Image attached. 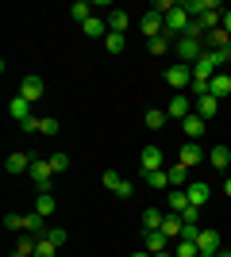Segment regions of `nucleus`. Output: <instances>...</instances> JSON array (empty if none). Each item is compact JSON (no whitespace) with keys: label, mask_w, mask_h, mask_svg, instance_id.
Returning <instances> with one entry per match:
<instances>
[{"label":"nucleus","mask_w":231,"mask_h":257,"mask_svg":"<svg viewBox=\"0 0 231 257\" xmlns=\"http://www.w3.org/2000/svg\"><path fill=\"white\" fill-rule=\"evenodd\" d=\"M200 257H220V253H200Z\"/></svg>","instance_id":"nucleus-48"},{"label":"nucleus","mask_w":231,"mask_h":257,"mask_svg":"<svg viewBox=\"0 0 231 257\" xmlns=\"http://www.w3.org/2000/svg\"><path fill=\"white\" fill-rule=\"evenodd\" d=\"M46 238H50L54 246H66V242H69V230H66V226H50V230H46Z\"/></svg>","instance_id":"nucleus-34"},{"label":"nucleus","mask_w":231,"mask_h":257,"mask_svg":"<svg viewBox=\"0 0 231 257\" xmlns=\"http://www.w3.org/2000/svg\"><path fill=\"white\" fill-rule=\"evenodd\" d=\"M166 242H170V238H166L162 230H146V253H166Z\"/></svg>","instance_id":"nucleus-21"},{"label":"nucleus","mask_w":231,"mask_h":257,"mask_svg":"<svg viewBox=\"0 0 231 257\" xmlns=\"http://www.w3.org/2000/svg\"><path fill=\"white\" fill-rule=\"evenodd\" d=\"M181 215H174V211H166V223H162V234L166 238H181Z\"/></svg>","instance_id":"nucleus-22"},{"label":"nucleus","mask_w":231,"mask_h":257,"mask_svg":"<svg viewBox=\"0 0 231 257\" xmlns=\"http://www.w3.org/2000/svg\"><path fill=\"white\" fill-rule=\"evenodd\" d=\"M100 181H104V188H108V192H116V188H120V184H123V177H120V173H116V169H108V173H104V177H100Z\"/></svg>","instance_id":"nucleus-36"},{"label":"nucleus","mask_w":231,"mask_h":257,"mask_svg":"<svg viewBox=\"0 0 231 257\" xmlns=\"http://www.w3.org/2000/svg\"><path fill=\"white\" fill-rule=\"evenodd\" d=\"M223 31L231 35V12H223Z\"/></svg>","instance_id":"nucleus-43"},{"label":"nucleus","mask_w":231,"mask_h":257,"mask_svg":"<svg viewBox=\"0 0 231 257\" xmlns=\"http://www.w3.org/2000/svg\"><path fill=\"white\" fill-rule=\"evenodd\" d=\"M166 81H170V88H177V92H181L185 85H193V65H185V62L170 65V69H166Z\"/></svg>","instance_id":"nucleus-4"},{"label":"nucleus","mask_w":231,"mask_h":257,"mask_svg":"<svg viewBox=\"0 0 231 257\" xmlns=\"http://www.w3.org/2000/svg\"><path fill=\"white\" fill-rule=\"evenodd\" d=\"M46 219L39 211H31V215H23V234H31V238H46Z\"/></svg>","instance_id":"nucleus-8"},{"label":"nucleus","mask_w":231,"mask_h":257,"mask_svg":"<svg viewBox=\"0 0 231 257\" xmlns=\"http://www.w3.org/2000/svg\"><path fill=\"white\" fill-rule=\"evenodd\" d=\"M208 161H212V169L231 173V150H227V146H212V150H208Z\"/></svg>","instance_id":"nucleus-14"},{"label":"nucleus","mask_w":231,"mask_h":257,"mask_svg":"<svg viewBox=\"0 0 231 257\" xmlns=\"http://www.w3.org/2000/svg\"><path fill=\"white\" fill-rule=\"evenodd\" d=\"M223 192H227V196H231V177H227V181H223Z\"/></svg>","instance_id":"nucleus-44"},{"label":"nucleus","mask_w":231,"mask_h":257,"mask_svg":"<svg viewBox=\"0 0 231 257\" xmlns=\"http://www.w3.org/2000/svg\"><path fill=\"white\" fill-rule=\"evenodd\" d=\"M116 196H120V200H131V196H135V184H131V181H123L120 188H116Z\"/></svg>","instance_id":"nucleus-41"},{"label":"nucleus","mask_w":231,"mask_h":257,"mask_svg":"<svg viewBox=\"0 0 231 257\" xmlns=\"http://www.w3.org/2000/svg\"><path fill=\"white\" fill-rule=\"evenodd\" d=\"M189 23H193L189 8H185V4H177V8L166 16V35H170V39H181V35L189 31Z\"/></svg>","instance_id":"nucleus-1"},{"label":"nucleus","mask_w":231,"mask_h":257,"mask_svg":"<svg viewBox=\"0 0 231 257\" xmlns=\"http://www.w3.org/2000/svg\"><path fill=\"white\" fill-rule=\"evenodd\" d=\"M162 223H166L162 207H146V211H143V234H146V230H162Z\"/></svg>","instance_id":"nucleus-18"},{"label":"nucleus","mask_w":231,"mask_h":257,"mask_svg":"<svg viewBox=\"0 0 231 257\" xmlns=\"http://www.w3.org/2000/svg\"><path fill=\"white\" fill-rule=\"evenodd\" d=\"M174 257H200V249H197V242H181V238H177Z\"/></svg>","instance_id":"nucleus-33"},{"label":"nucleus","mask_w":231,"mask_h":257,"mask_svg":"<svg viewBox=\"0 0 231 257\" xmlns=\"http://www.w3.org/2000/svg\"><path fill=\"white\" fill-rule=\"evenodd\" d=\"M35 211L43 215V219H46V215H54V196H50V192H43L39 200H35Z\"/></svg>","instance_id":"nucleus-30"},{"label":"nucleus","mask_w":231,"mask_h":257,"mask_svg":"<svg viewBox=\"0 0 231 257\" xmlns=\"http://www.w3.org/2000/svg\"><path fill=\"white\" fill-rule=\"evenodd\" d=\"M166 173H170V188H181V184L189 181V169H185V165H174V169H166Z\"/></svg>","instance_id":"nucleus-31"},{"label":"nucleus","mask_w":231,"mask_h":257,"mask_svg":"<svg viewBox=\"0 0 231 257\" xmlns=\"http://www.w3.org/2000/svg\"><path fill=\"white\" fill-rule=\"evenodd\" d=\"M139 31L146 35V43H150V39H158V35L166 31V16H158V12H143V20H139Z\"/></svg>","instance_id":"nucleus-3"},{"label":"nucleus","mask_w":231,"mask_h":257,"mask_svg":"<svg viewBox=\"0 0 231 257\" xmlns=\"http://www.w3.org/2000/svg\"><path fill=\"white\" fill-rule=\"evenodd\" d=\"M46 161H50V169H54V173H66L69 169V154H54V158H46Z\"/></svg>","instance_id":"nucleus-37"},{"label":"nucleus","mask_w":231,"mask_h":257,"mask_svg":"<svg viewBox=\"0 0 231 257\" xmlns=\"http://www.w3.org/2000/svg\"><path fill=\"white\" fill-rule=\"evenodd\" d=\"M181 223H185V226H200V207L189 204L185 211H181Z\"/></svg>","instance_id":"nucleus-35"},{"label":"nucleus","mask_w":231,"mask_h":257,"mask_svg":"<svg viewBox=\"0 0 231 257\" xmlns=\"http://www.w3.org/2000/svg\"><path fill=\"white\" fill-rule=\"evenodd\" d=\"M31 181L39 184V192H50V181H54V169H50V161H43V158H35L31 161Z\"/></svg>","instance_id":"nucleus-2"},{"label":"nucleus","mask_w":231,"mask_h":257,"mask_svg":"<svg viewBox=\"0 0 231 257\" xmlns=\"http://www.w3.org/2000/svg\"><path fill=\"white\" fill-rule=\"evenodd\" d=\"M200 161H204V150H200L197 142H185V146H181V154H177V165L193 169V165H200Z\"/></svg>","instance_id":"nucleus-9"},{"label":"nucleus","mask_w":231,"mask_h":257,"mask_svg":"<svg viewBox=\"0 0 231 257\" xmlns=\"http://www.w3.org/2000/svg\"><path fill=\"white\" fill-rule=\"evenodd\" d=\"M81 31H85L89 39H100V43H104V39H108V20H104V16H93L89 23H81Z\"/></svg>","instance_id":"nucleus-12"},{"label":"nucleus","mask_w":231,"mask_h":257,"mask_svg":"<svg viewBox=\"0 0 231 257\" xmlns=\"http://www.w3.org/2000/svg\"><path fill=\"white\" fill-rule=\"evenodd\" d=\"M139 165H143V173L162 169V146H143V154H139Z\"/></svg>","instance_id":"nucleus-10"},{"label":"nucleus","mask_w":231,"mask_h":257,"mask_svg":"<svg viewBox=\"0 0 231 257\" xmlns=\"http://www.w3.org/2000/svg\"><path fill=\"white\" fill-rule=\"evenodd\" d=\"M123 46H127V39H123L120 31H108V39H104V50H108V54H123Z\"/></svg>","instance_id":"nucleus-26"},{"label":"nucleus","mask_w":231,"mask_h":257,"mask_svg":"<svg viewBox=\"0 0 231 257\" xmlns=\"http://www.w3.org/2000/svg\"><path fill=\"white\" fill-rule=\"evenodd\" d=\"M4 226L8 230H23V215H4Z\"/></svg>","instance_id":"nucleus-39"},{"label":"nucleus","mask_w":231,"mask_h":257,"mask_svg":"<svg viewBox=\"0 0 231 257\" xmlns=\"http://www.w3.org/2000/svg\"><path fill=\"white\" fill-rule=\"evenodd\" d=\"M170 46H174V39H170V35H158V39H150V43H146V50H150V54H166V50H170Z\"/></svg>","instance_id":"nucleus-28"},{"label":"nucleus","mask_w":231,"mask_h":257,"mask_svg":"<svg viewBox=\"0 0 231 257\" xmlns=\"http://www.w3.org/2000/svg\"><path fill=\"white\" fill-rule=\"evenodd\" d=\"M146 184H150V188H158V192H166V188H170V173H166V169L146 173Z\"/></svg>","instance_id":"nucleus-25"},{"label":"nucleus","mask_w":231,"mask_h":257,"mask_svg":"<svg viewBox=\"0 0 231 257\" xmlns=\"http://www.w3.org/2000/svg\"><path fill=\"white\" fill-rule=\"evenodd\" d=\"M54 253H58V246L50 238H39V242H35V257H54Z\"/></svg>","instance_id":"nucleus-32"},{"label":"nucleus","mask_w":231,"mask_h":257,"mask_svg":"<svg viewBox=\"0 0 231 257\" xmlns=\"http://www.w3.org/2000/svg\"><path fill=\"white\" fill-rule=\"evenodd\" d=\"M197 249L200 253H220V230H200L197 234Z\"/></svg>","instance_id":"nucleus-13"},{"label":"nucleus","mask_w":231,"mask_h":257,"mask_svg":"<svg viewBox=\"0 0 231 257\" xmlns=\"http://www.w3.org/2000/svg\"><path fill=\"white\" fill-rule=\"evenodd\" d=\"M166 207H170L174 215H181V211L189 207V196L181 192V188H170V196H166Z\"/></svg>","instance_id":"nucleus-19"},{"label":"nucleus","mask_w":231,"mask_h":257,"mask_svg":"<svg viewBox=\"0 0 231 257\" xmlns=\"http://www.w3.org/2000/svg\"><path fill=\"white\" fill-rule=\"evenodd\" d=\"M208 92H212L216 100H227V96H231V77H227V73H216V77L208 81Z\"/></svg>","instance_id":"nucleus-16"},{"label":"nucleus","mask_w":231,"mask_h":257,"mask_svg":"<svg viewBox=\"0 0 231 257\" xmlns=\"http://www.w3.org/2000/svg\"><path fill=\"white\" fill-rule=\"evenodd\" d=\"M220 257H231V249H220Z\"/></svg>","instance_id":"nucleus-47"},{"label":"nucleus","mask_w":231,"mask_h":257,"mask_svg":"<svg viewBox=\"0 0 231 257\" xmlns=\"http://www.w3.org/2000/svg\"><path fill=\"white\" fill-rule=\"evenodd\" d=\"M220 104H223V100H216V96L208 92V96H200V100H197V107H193V111H197V115L204 119V123H208V119L216 115V111H220Z\"/></svg>","instance_id":"nucleus-15"},{"label":"nucleus","mask_w":231,"mask_h":257,"mask_svg":"<svg viewBox=\"0 0 231 257\" xmlns=\"http://www.w3.org/2000/svg\"><path fill=\"white\" fill-rule=\"evenodd\" d=\"M193 107H197V100H189L185 92H177V96L166 104V115H170V119H189V115H193Z\"/></svg>","instance_id":"nucleus-5"},{"label":"nucleus","mask_w":231,"mask_h":257,"mask_svg":"<svg viewBox=\"0 0 231 257\" xmlns=\"http://www.w3.org/2000/svg\"><path fill=\"white\" fill-rule=\"evenodd\" d=\"M185 196H189V204H193V207H204V204H208V196H212V188L204 181H193L185 188Z\"/></svg>","instance_id":"nucleus-11"},{"label":"nucleus","mask_w":231,"mask_h":257,"mask_svg":"<svg viewBox=\"0 0 231 257\" xmlns=\"http://www.w3.org/2000/svg\"><path fill=\"white\" fill-rule=\"evenodd\" d=\"M39 135H58V119L46 115V119H43V127H39Z\"/></svg>","instance_id":"nucleus-40"},{"label":"nucleus","mask_w":231,"mask_h":257,"mask_svg":"<svg viewBox=\"0 0 231 257\" xmlns=\"http://www.w3.org/2000/svg\"><path fill=\"white\" fill-rule=\"evenodd\" d=\"M166 119H170V115H166L162 107H150V111H146V127H150V131H162Z\"/></svg>","instance_id":"nucleus-27"},{"label":"nucleus","mask_w":231,"mask_h":257,"mask_svg":"<svg viewBox=\"0 0 231 257\" xmlns=\"http://www.w3.org/2000/svg\"><path fill=\"white\" fill-rule=\"evenodd\" d=\"M8 111H12V119H16V123L31 119V104H27L23 96H16V100H12V104H8Z\"/></svg>","instance_id":"nucleus-23"},{"label":"nucleus","mask_w":231,"mask_h":257,"mask_svg":"<svg viewBox=\"0 0 231 257\" xmlns=\"http://www.w3.org/2000/svg\"><path fill=\"white\" fill-rule=\"evenodd\" d=\"M127 23H131V16L127 12H108V31H127Z\"/></svg>","instance_id":"nucleus-24"},{"label":"nucleus","mask_w":231,"mask_h":257,"mask_svg":"<svg viewBox=\"0 0 231 257\" xmlns=\"http://www.w3.org/2000/svg\"><path fill=\"white\" fill-rule=\"evenodd\" d=\"M216 69H220V65H216V58H212V50H204V58L193 65V81H204V85H208L212 77H216Z\"/></svg>","instance_id":"nucleus-7"},{"label":"nucleus","mask_w":231,"mask_h":257,"mask_svg":"<svg viewBox=\"0 0 231 257\" xmlns=\"http://www.w3.org/2000/svg\"><path fill=\"white\" fill-rule=\"evenodd\" d=\"M154 257H174V253H170V249H166V253H154Z\"/></svg>","instance_id":"nucleus-46"},{"label":"nucleus","mask_w":231,"mask_h":257,"mask_svg":"<svg viewBox=\"0 0 231 257\" xmlns=\"http://www.w3.org/2000/svg\"><path fill=\"white\" fill-rule=\"evenodd\" d=\"M200 226H181V242H197Z\"/></svg>","instance_id":"nucleus-42"},{"label":"nucleus","mask_w":231,"mask_h":257,"mask_svg":"<svg viewBox=\"0 0 231 257\" xmlns=\"http://www.w3.org/2000/svg\"><path fill=\"white\" fill-rule=\"evenodd\" d=\"M31 161L35 158H27V154H8L4 169H8V173H27V169H31Z\"/></svg>","instance_id":"nucleus-20"},{"label":"nucleus","mask_w":231,"mask_h":257,"mask_svg":"<svg viewBox=\"0 0 231 257\" xmlns=\"http://www.w3.org/2000/svg\"><path fill=\"white\" fill-rule=\"evenodd\" d=\"M131 257H154V253H146V249H139V253H131Z\"/></svg>","instance_id":"nucleus-45"},{"label":"nucleus","mask_w":231,"mask_h":257,"mask_svg":"<svg viewBox=\"0 0 231 257\" xmlns=\"http://www.w3.org/2000/svg\"><path fill=\"white\" fill-rule=\"evenodd\" d=\"M204 127H208V123H204V119H200L197 111H193V115H189V119H181V131H185V135H189V142H197L200 135H204Z\"/></svg>","instance_id":"nucleus-17"},{"label":"nucleus","mask_w":231,"mask_h":257,"mask_svg":"<svg viewBox=\"0 0 231 257\" xmlns=\"http://www.w3.org/2000/svg\"><path fill=\"white\" fill-rule=\"evenodd\" d=\"M43 92H46L43 77H23V81H20V96L27 100V104H39V100H43Z\"/></svg>","instance_id":"nucleus-6"},{"label":"nucleus","mask_w":231,"mask_h":257,"mask_svg":"<svg viewBox=\"0 0 231 257\" xmlns=\"http://www.w3.org/2000/svg\"><path fill=\"white\" fill-rule=\"evenodd\" d=\"M35 242H39V238L23 234V238H20V246H16V253H12V257H35Z\"/></svg>","instance_id":"nucleus-29"},{"label":"nucleus","mask_w":231,"mask_h":257,"mask_svg":"<svg viewBox=\"0 0 231 257\" xmlns=\"http://www.w3.org/2000/svg\"><path fill=\"white\" fill-rule=\"evenodd\" d=\"M39 127H43V119H23V123H20V131H27V135H39Z\"/></svg>","instance_id":"nucleus-38"}]
</instances>
